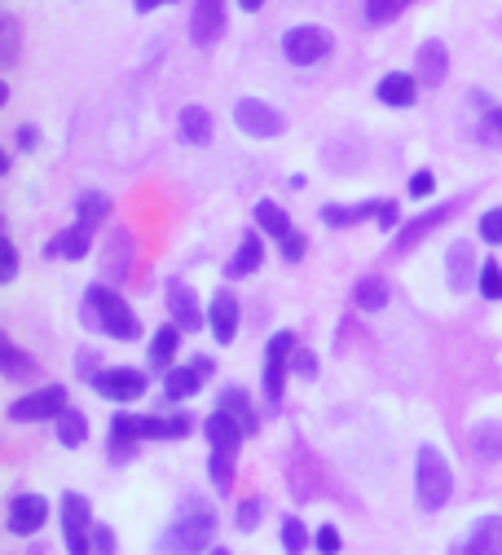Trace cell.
Segmentation results:
<instances>
[{"label":"cell","mask_w":502,"mask_h":555,"mask_svg":"<svg viewBox=\"0 0 502 555\" xmlns=\"http://www.w3.org/2000/svg\"><path fill=\"white\" fill-rule=\"evenodd\" d=\"M203 433H207V472H211V485H217L221 494H230L234 467H239V454H243L247 433L230 420V414H221V410H211V414H207Z\"/></svg>","instance_id":"cell-1"},{"label":"cell","mask_w":502,"mask_h":555,"mask_svg":"<svg viewBox=\"0 0 502 555\" xmlns=\"http://www.w3.org/2000/svg\"><path fill=\"white\" fill-rule=\"evenodd\" d=\"M211 538H217V512H211L203 499H190L177 512V520L164 529L159 551L164 555H203L207 546H217Z\"/></svg>","instance_id":"cell-2"},{"label":"cell","mask_w":502,"mask_h":555,"mask_svg":"<svg viewBox=\"0 0 502 555\" xmlns=\"http://www.w3.org/2000/svg\"><path fill=\"white\" fill-rule=\"evenodd\" d=\"M85 322L98 326L102 335L119 339V344L141 339V318H137L132 305H128L115 287H106V283H93V287L85 292Z\"/></svg>","instance_id":"cell-3"},{"label":"cell","mask_w":502,"mask_h":555,"mask_svg":"<svg viewBox=\"0 0 502 555\" xmlns=\"http://www.w3.org/2000/svg\"><path fill=\"white\" fill-rule=\"evenodd\" d=\"M450 499H454V467L433 441H423L414 454V503L419 512H441Z\"/></svg>","instance_id":"cell-4"},{"label":"cell","mask_w":502,"mask_h":555,"mask_svg":"<svg viewBox=\"0 0 502 555\" xmlns=\"http://www.w3.org/2000/svg\"><path fill=\"white\" fill-rule=\"evenodd\" d=\"M335 53V36L318 23H305V27H292L282 36V57L292 66H318Z\"/></svg>","instance_id":"cell-5"},{"label":"cell","mask_w":502,"mask_h":555,"mask_svg":"<svg viewBox=\"0 0 502 555\" xmlns=\"http://www.w3.org/2000/svg\"><path fill=\"white\" fill-rule=\"evenodd\" d=\"M296 331H278L273 339H269V349H265V375H260V384H265V397L278 405L282 397H286V379H292V358H296Z\"/></svg>","instance_id":"cell-6"},{"label":"cell","mask_w":502,"mask_h":555,"mask_svg":"<svg viewBox=\"0 0 502 555\" xmlns=\"http://www.w3.org/2000/svg\"><path fill=\"white\" fill-rule=\"evenodd\" d=\"M70 405H66V388L62 384H44V388H36V392H27V397H18L14 405H10V420L14 424H40V420H62Z\"/></svg>","instance_id":"cell-7"},{"label":"cell","mask_w":502,"mask_h":555,"mask_svg":"<svg viewBox=\"0 0 502 555\" xmlns=\"http://www.w3.org/2000/svg\"><path fill=\"white\" fill-rule=\"evenodd\" d=\"M234 124L247 132V137H260V142H269V137H282L286 132V115L260 98H239L234 102Z\"/></svg>","instance_id":"cell-8"},{"label":"cell","mask_w":502,"mask_h":555,"mask_svg":"<svg viewBox=\"0 0 502 555\" xmlns=\"http://www.w3.org/2000/svg\"><path fill=\"white\" fill-rule=\"evenodd\" d=\"M480 264H485V260H476V243H472V238H454V243L446 247V287H450L454 296H463L467 287L480 283Z\"/></svg>","instance_id":"cell-9"},{"label":"cell","mask_w":502,"mask_h":555,"mask_svg":"<svg viewBox=\"0 0 502 555\" xmlns=\"http://www.w3.org/2000/svg\"><path fill=\"white\" fill-rule=\"evenodd\" d=\"M93 388H98L102 397L128 405V401H141V397H146L151 379H146V371H132V366H106V371L93 375Z\"/></svg>","instance_id":"cell-10"},{"label":"cell","mask_w":502,"mask_h":555,"mask_svg":"<svg viewBox=\"0 0 502 555\" xmlns=\"http://www.w3.org/2000/svg\"><path fill=\"white\" fill-rule=\"evenodd\" d=\"M44 525H49V499L44 494H18V499H10L5 529L14 538H36Z\"/></svg>","instance_id":"cell-11"},{"label":"cell","mask_w":502,"mask_h":555,"mask_svg":"<svg viewBox=\"0 0 502 555\" xmlns=\"http://www.w3.org/2000/svg\"><path fill=\"white\" fill-rule=\"evenodd\" d=\"M226 5L221 0H198V5L190 10V44L194 49H211L221 36H226Z\"/></svg>","instance_id":"cell-12"},{"label":"cell","mask_w":502,"mask_h":555,"mask_svg":"<svg viewBox=\"0 0 502 555\" xmlns=\"http://www.w3.org/2000/svg\"><path fill=\"white\" fill-rule=\"evenodd\" d=\"M164 305H168V318H172V326L181 331V335H190V331H198L203 322H207V313L198 309V296L190 292V283H181V278H172V283L164 287Z\"/></svg>","instance_id":"cell-13"},{"label":"cell","mask_w":502,"mask_h":555,"mask_svg":"<svg viewBox=\"0 0 502 555\" xmlns=\"http://www.w3.org/2000/svg\"><path fill=\"white\" fill-rule=\"evenodd\" d=\"M102 273H106V287H119L124 278L132 273V234L128 230H106V247H102Z\"/></svg>","instance_id":"cell-14"},{"label":"cell","mask_w":502,"mask_h":555,"mask_svg":"<svg viewBox=\"0 0 502 555\" xmlns=\"http://www.w3.org/2000/svg\"><path fill=\"white\" fill-rule=\"evenodd\" d=\"M446 72H450V53L441 40H423L419 53H414V80L419 89H441L446 85Z\"/></svg>","instance_id":"cell-15"},{"label":"cell","mask_w":502,"mask_h":555,"mask_svg":"<svg viewBox=\"0 0 502 555\" xmlns=\"http://www.w3.org/2000/svg\"><path fill=\"white\" fill-rule=\"evenodd\" d=\"M239 322H243V305H239L234 292H217V296H211V305H207V326H211V335H217V344H234Z\"/></svg>","instance_id":"cell-16"},{"label":"cell","mask_w":502,"mask_h":555,"mask_svg":"<svg viewBox=\"0 0 502 555\" xmlns=\"http://www.w3.org/2000/svg\"><path fill=\"white\" fill-rule=\"evenodd\" d=\"M57 516H62V533H66V546L70 542H80V538H89L93 533V503L85 499V494H76V490H66L62 494V507H57Z\"/></svg>","instance_id":"cell-17"},{"label":"cell","mask_w":502,"mask_h":555,"mask_svg":"<svg viewBox=\"0 0 502 555\" xmlns=\"http://www.w3.org/2000/svg\"><path fill=\"white\" fill-rule=\"evenodd\" d=\"M450 555H502V516H480L472 533L450 546Z\"/></svg>","instance_id":"cell-18"},{"label":"cell","mask_w":502,"mask_h":555,"mask_svg":"<svg viewBox=\"0 0 502 555\" xmlns=\"http://www.w3.org/2000/svg\"><path fill=\"white\" fill-rule=\"evenodd\" d=\"M454 212H459V203H437V207H427L423 217H414V221H410V225L397 234V243H392V247H397L401 256H406V251H414V247H419L427 234H433L437 225H446Z\"/></svg>","instance_id":"cell-19"},{"label":"cell","mask_w":502,"mask_h":555,"mask_svg":"<svg viewBox=\"0 0 502 555\" xmlns=\"http://www.w3.org/2000/svg\"><path fill=\"white\" fill-rule=\"evenodd\" d=\"M137 424H141V437H146V441H181L194 428V420H190L185 410H172V414H137Z\"/></svg>","instance_id":"cell-20"},{"label":"cell","mask_w":502,"mask_h":555,"mask_svg":"<svg viewBox=\"0 0 502 555\" xmlns=\"http://www.w3.org/2000/svg\"><path fill=\"white\" fill-rule=\"evenodd\" d=\"M141 424H137V414L119 410L115 420H111V463H128L137 450H141Z\"/></svg>","instance_id":"cell-21"},{"label":"cell","mask_w":502,"mask_h":555,"mask_svg":"<svg viewBox=\"0 0 502 555\" xmlns=\"http://www.w3.org/2000/svg\"><path fill=\"white\" fill-rule=\"evenodd\" d=\"M375 98H379L384 106H392V111H410V106L419 102V80H414V72H388V76L375 85Z\"/></svg>","instance_id":"cell-22"},{"label":"cell","mask_w":502,"mask_h":555,"mask_svg":"<svg viewBox=\"0 0 502 555\" xmlns=\"http://www.w3.org/2000/svg\"><path fill=\"white\" fill-rule=\"evenodd\" d=\"M177 137L185 146H211V137H217V119H211L207 106H185L177 115Z\"/></svg>","instance_id":"cell-23"},{"label":"cell","mask_w":502,"mask_h":555,"mask_svg":"<svg viewBox=\"0 0 502 555\" xmlns=\"http://www.w3.org/2000/svg\"><path fill=\"white\" fill-rule=\"evenodd\" d=\"M217 410L221 414H230V420L247 433V437H256L260 433V414L252 410V397H247V388H239V384H230V388H221V397H217Z\"/></svg>","instance_id":"cell-24"},{"label":"cell","mask_w":502,"mask_h":555,"mask_svg":"<svg viewBox=\"0 0 502 555\" xmlns=\"http://www.w3.org/2000/svg\"><path fill=\"white\" fill-rule=\"evenodd\" d=\"M89 251H93V234L80 230V225L57 230V234L44 243V256H49V260H85Z\"/></svg>","instance_id":"cell-25"},{"label":"cell","mask_w":502,"mask_h":555,"mask_svg":"<svg viewBox=\"0 0 502 555\" xmlns=\"http://www.w3.org/2000/svg\"><path fill=\"white\" fill-rule=\"evenodd\" d=\"M260 260H265V238H260V230H247V234L239 238L230 264H226V278H247V273L260 269Z\"/></svg>","instance_id":"cell-26"},{"label":"cell","mask_w":502,"mask_h":555,"mask_svg":"<svg viewBox=\"0 0 502 555\" xmlns=\"http://www.w3.org/2000/svg\"><path fill=\"white\" fill-rule=\"evenodd\" d=\"M379 207H384V203H375V198H371V203H352V207L326 203V207H322V221H326L331 230H348V225H362V221H371V217L379 221Z\"/></svg>","instance_id":"cell-27"},{"label":"cell","mask_w":502,"mask_h":555,"mask_svg":"<svg viewBox=\"0 0 502 555\" xmlns=\"http://www.w3.org/2000/svg\"><path fill=\"white\" fill-rule=\"evenodd\" d=\"M388 300H392V287H388L384 273H366L362 283L352 287V305L362 309V313H375V309H384Z\"/></svg>","instance_id":"cell-28"},{"label":"cell","mask_w":502,"mask_h":555,"mask_svg":"<svg viewBox=\"0 0 502 555\" xmlns=\"http://www.w3.org/2000/svg\"><path fill=\"white\" fill-rule=\"evenodd\" d=\"M203 371L190 362V366H172L168 375H164V397H168V405H177V401H185V397H194L198 388H203Z\"/></svg>","instance_id":"cell-29"},{"label":"cell","mask_w":502,"mask_h":555,"mask_svg":"<svg viewBox=\"0 0 502 555\" xmlns=\"http://www.w3.org/2000/svg\"><path fill=\"white\" fill-rule=\"evenodd\" d=\"M106 217H111V198L102 194V190H85L80 198H76V225L80 230H98V225H106Z\"/></svg>","instance_id":"cell-30"},{"label":"cell","mask_w":502,"mask_h":555,"mask_svg":"<svg viewBox=\"0 0 502 555\" xmlns=\"http://www.w3.org/2000/svg\"><path fill=\"white\" fill-rule=\"evenodd\" d=\"M252 217H256V230L273 234L278 243H282L286 234H292V230H296V225H292V217H286V207H282V203H273V198H260Z\"/></svg>","instance_id":"cell-31"},{"label":"cell","mask_w":502,"mask_h":555,"mask_svg":"<svg viewBox=\"0 0 502 555\" xmlns=\"http://www.w3.org/2000/svg\"><path fill=\"white\" fill-rule=\"evenodd\" d=\"M177 344H181V331L168 322V326H159L155 331V339H151V366L155 371H172V358H177Z\"/></svg>","instance_id":"cell-32"},{"label":"cell","mask_w":502,"mask_h":555,"mask_svg":"<svg viewBox=\"0 0 502 555\" xmlns=\"http://www.w3.org/2000/svg\"><path fill=\"white\" fill-rule=\"evenodd\" d=\"M472 454L480 459V463H493V459H502V428L498 424H476L472 428Z\"/></svg>","instance_id":"cell-33"},{"label":"cell","mask_w":502,"mask_h":555,"mask_svg":"<svg viewBox=\"0 0 502 555\" xmlns=\"http://www.w3.org/2000/svg\"><path fill=\"white\" fill-rule=\"evenodd\" d=\"M85 441H89V420H85V414H80L76 405H70V410L62 414V420H57V446L80 450Z\"/></svg>","instance_id":"cell-34"},{"label":"cell","mask_w":502,"mask_h":555,"mask_svg":"<svg viewBox=\"0 0 502 555\" xmlns=\"http://www.w3.org/2000/svg\"><path fill=\"white\" fill-rule=\"evenodd\" d=\"M66 555H115V529L111 525H93V533L80 538V542H70Z\"/></svg>","instance_id":"cell-35"},{"label":"cell","mask_w":502,"mask_h":555,"mask_svg":"<svg viewBox=\"0 0 502 555\" xmlns=\"http://www.w3.org/2000/svg\"><path fill=\"white\" fill-rule=\"evenodd\" d=\"M278 542H282V551H286V555H305L313 538H309V529H305V520H300V516H282Z\"/></svg>","instance_id":"cell-36"},{"label":"cell","mask_w":502,"mask_h":555,"mask_svg":"<svg viewBox=\"0 0 502 555\" xmlns=\"http://www.w3.org/2000/svg\"><path fill=\"white\" fill-rule=\"evenodd\" d=\"M0 362H5V375H10V379H27V375L36 371V358H31V353H23L14 339L0 344Z\"/></svg>","instance_id":"cell-37"},{"label":"cell","mask_w":502,"mask_h":555,"mask_svg":"<svg viewBox=\"0 0 502 555\" xmlns=\"http://www.w3.org/2000/svg\"><path fill=\"white\" fill-rule=\"evenodd\" d=\"M476 287H480L485 300H502V264L498 260H485L480 264V283Z\"/></svg>","instance_id":"cell-38"},{"label":"cell","mask_w":502,"mask_h":555,"mask_svg":"<svg viewBox=\"0 0 502 555\" xmlns=\"http://www.w3.org/2000/svg\"><path fill=\"white\" fill-rule=\"evenodd\" d=\"M0 53H5V62H18V18L14 14H0Z\"/></svg>","instance_id":"cell-39"},{"label":"cell","mask_w":502,"mask_h":555,"mask_svg":"<svg viewBox=\"0 0 502 555\" xmlns=\"http://www.w3.org/2000/svg\"><path fill=\"white\" fill-rule=\"evenodd\" d=\"M480 238L489 247H502V207H489V212H480Z\"/></svg>","instance_id":"cell-40"},{"label":"cell","mask_w":502,"mask_h":555,"mask_svg":"<svg viewBox=\"0 0 502 555\" xmlns=\"http://www.w3.org/2000/svg\"><path fill=\"white\" fill-rule=\"evenodd\" d=\"M278 247H282V260H286V264H300V260H305V251H309V238H305L300 230H292V234H286Z\"/></svg>","instance_id":"cell-41"},{"label":"cell","mask_w":502,"mask_h":555,"mask_svg":"<svg viewBox=\"0 0 502 555\" xmlns=\"http://www.w3.org/2000/svg\"><path fill=\"white\" fill-rule=\"evenodd\" d=\"M260 512H265V503H260V499H247V503H239V512H234V525H239L243 533H252V529L260 525Z\"/></svg>","instance_id":"cell-42"},{"label":"cell","mask_w":502,"mask_h":555,"mask_svg":"<svg viewBox=\"0 0 502 555\" xmlns=\"http://www.w3.org/2000/svg\"><path fill=\"white\" fill-rule=\"evenodd\" d=\"M313 546H318L322 555H339V551H344V538H339V529H335V525H318Z\"/></svg>","instance_id":"cell-43"},{"label":"cell","mask_w":502,"mask_h":555,"mask_svg":"<svg viewBox=\"0 0 502 555\" xmlns=\"http://www.w3.org/2000/svg\"><path fill=\"white\" fill-rule=\"evenodd\" d=\"M397 14H406V0H388V5H384V0H371V5H366L371 23H392Z\"/></svg>","instance_id":"cell-44"},{"label":"cell","mask_w":502,"mask_h":555,"mask_svg":"<svg viewBox=\"0 0 502 555\" xmlns=\"http://www.w3.org/2000/svg\"><path fill=\"white\" fill-rule=\"evenodd\" d=\"M433 194H437V177L427 172V168L410 177V198H433Z\"/></svg>","instance_id":"cell-45"},{"label":"cell","mask_w":502,"mask_h":555,"mask_svg":"<svg viewBox=\"0 0 502 555\" xmlns=\"http://www.w3.org/2000/svg\"><path fill=\"white\" fill-rule=\"evenodd\" d=\"M292 371H296L300 379H318V353H309V349H296V358H292Z\"/></svg>","instance_id":"cell-46"},{"label":"cell","mask_w":502,"mask_h":555,"mask_svg":"<svg viewBox=\"0 0 502 555\" xmlns=\"http://www.w3.org/2000/svg\"><path fill=\"white\" fill-rule=\"evenodd\" d=\"M18 278V247L14 238H5V264H0V283H14Z\"/></svg>","instance_id":"cell-47"},{"label":"cell","mask_w":502,"mask_h":555,"mask_svg":"<svg viewBox=\"0 0 502 555\" xmlns=\"http://www.w3.org/2000/svg\"><path fill=\"white\" fill-rule=\"evenodd\" d=\"M14 146H18V151H36V146H40V128H36V124H18Z\"/></svg>","instance_id":"cell-48"},{"label":"cell","mask_w":502,"mask_h":555,"mask_svg":"<svg viewBox=\"0 0 502 555\" xmlns=\"http://www.w3.org/2000/svg\"><path fill=\"white\" fill-rule=\"evenodd\" d=\"M485 137H489V142H502V106L485 111Z\"/></svg>","instance_id":"cell-49"},{"label":"cell","mask_w":502,"mask_h":555,"mask_svg":"<svg viewBox=\"0 0 502 555\" xmlns=\"http://www.w3.org/2000/svg\"><path fill=\"white\" fill-rule=\"evenodd\" d=\"M397 221H401L397 203H384V207H379V225H384V230H397Z\"/></svg>","instance_id":"cell-50"},{"label":"cell","mask_w":502,"mask_h":555,"mask_svg":"<svg viewBox=\"0 0 502 555\" xmlns=\"http://www.w3.org/2000/svg\"><path fill=\"white\" fill-rule=\"evenodd\" d=\"M207 555H230V551H226V546H211V551H207Z\"/></svg>","instance_id":"cell-51"}]
</instances>
